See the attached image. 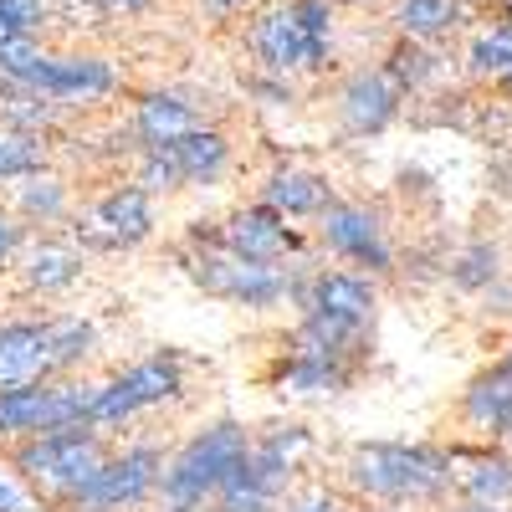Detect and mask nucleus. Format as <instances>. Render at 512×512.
<instances>
[{"mask_svg":"<svg viewBox=\"0 0 512 512\" xmlns=\"http://www.w3.org/2000/svg\"><path fill=\"white\" fill-rule=\"evenodd\" d=\"M47 21H52V6H47V0H0V41L36 36Z\"/></svg>","mask_w":512,"mask_h":512,"instance_id":"33","label":"nucleus"},{"mask_svg":"<svg viewBox=\"0 0 512 512\" xmlns=\"http://www.w3.org/2000/svg\"><path fill=\"white\" fill-rule=\"evenodd\" d=\"M41 93L52 103L72 108V103H103L118 93V67L98 52H72V57H57L52 52V72L41 82Z\"/></svg>","mask_w":512,"mask_h":512,"instance_id":"18","label":"nucleus"},{"mask_svg":"<svg viewBox=\"0 0 512 512\" xmlns=\"http://www.w3.org/2000/svg\"><path fill=\"white\" fill-rule=\"evenodd\" d=\"M461 67H466V77H477V82H502L507 67H512V26H502V21L482 26L472 41H466Z\"/></svg>","mask_w":512,"mask_h":512,"instance_id":"31","label":"nucleus"},{"mask_svg":"<svg viewBox=\"0 0 512 512\" xmlns=\"http://www.w3.org/2000/svg\"><path fill=\"white\" fill-rule=\"evenodd\" d=\"M287 308H292L297 318L328 313V318H344V323H364V328H374V313H379V282L364 277V272H354V267H308V262H292Z\"/></svg>","mask_w":512,"mask_h":512,"instance_id":"7","label":"nucleus"},{"mask_svg":"<svg viewBox=\"0 0 512 512\" xmlns=\"http://www.w3.org/2000/svg\"><path fill=\"white\" fill-rule=\"evenodd\" d=\"M72 216V190L62 175L41 169V175L16 185V221L21 226H62Z\"/></svg>","mask_w":512,"mask_h":512,"instance_id":"27","label":"nucleus"},{"mask_svg":"<svg viewBox=\"0 0 512 512\" xmlns=\"http://www.w3.org/2000/svg\"><path fill=\"white\" fill-rule=\"evenodd\" d=\"M318 246L338 262H349L354 272L364 277H390L395 272V241H390V226L374 205L364 200H333L328 216L318 221Z\"/></svg>","mask_w":512,"mask_h":512,"instance_id":"8","label":"nucleus"},{"mask_svg":"<svg viewBox=\"0 0 512 512\" xmlns=\"http://www.w3.org/2000/svg\"><path fill=\"white\" fill-rule=\"evenodd\" d=\"M472 16L466 0H395L390 6V26L405 41H420V47H436V41L456 36Z\"/></svg>","mask_w":512,"mask_h":512,"instance_id":"22","label":"nucleus"},{"mask_svg":"<svg viewBox=\"0 0 512 512\" xmlns=\"http://www.w3.org/2000/svg\"><path fill=\"white\" fill-rule=\"evenodd\" d=\"M175 262L185 267V277L205 292V297H221L231 308L246 313H272L287 303V287H292V262H241L226 246L216 251H185L175 246Z\"/></svg>","mask_w":512,"mask_h":512,"instance_id":"6","label":"nucleus"},{"mask_svg":"<svg viewBox=\"0 0 512 512\" xmlns=\"http://www.w3.org/2000/svg\"><path fill=\"white\" fill-rule=\"evenodd\" d=\"M379 72L400 88V98H415V93L436 88V82L446 77V57H441L436 47H420V41L395 36V47L379 57Z\"/></svg>","mask_w":512,"mask_h":512,"instance_id":"25","label":"nucleus"},{"mask_svg":"<svg viewBox=\"0 0 512 512\" xmlns=\"http://www.w3.org/2000/svg\"><path fill=\"white\" fill-rule=\"evenodd\" d=\"M241 41H246V52L256 57V72H272V77L308 72V36L297 31L287 0H272V6L256 11Z\"/></svg>","mask_w":512,"mask_h":512,"instance_id":"12","label":"nucleus"},{"mask_svg":"<svg viewBox=\"0 0 512 512\" xmlns=\"http://www.w3.org/2000/svg\"><path fill=\"white\" fill-rule=\"evenodd\" d=\"M246 93H251L256 103H267V108H292V103H297L292 77H272V72H251V77H246Z\"/></svg>","mask_w":512,"mask_h":512,"instance_id":"36","label":"nucleus"},{"mask_svg":"<svg viewBox=\"0 0 512 512\" xmlns=\"http://www.w3.org/2000/svg\"><path fill=\"white\" fill-rule=\"evenodd\" d=\"M169 466V451L159 441H134L108 451V461L93 477H82L57 512H144L149 502H159V477Z\"/></svg>","mask_w":512,"mask_h":512,"instance_id":"5","label":"nucleus"},{"mask_svg":"<svg viewBox=\"0 0 512 512\" xmlns=\"http://www.w3.org/2000/svg\"><path fill=\"white\" fill-rule=\"evenodd\" d=\"M333 185L318 169H297V164H277L272 175L256 185V205H267L282 221H323L333 205Z\"/></svg>","mask_w":512,"mask_h":512,"instance_id":"14","label":"nucleus"},{"mask_svg":"<svg viewBox=\"0 0 512 512\" xmlns=\"http://www.w3.org/2000/svg\"><path fill=\"white\" fill-rule=\"evenodd\" d=\"M461 420L487 441H502L512 431V364L497 359L482 374H472V384L461 390Z\"/></svg>","mask_w":512,"mask_h":512,"instance_id":"19","label":"nucleus"},{"mask_svg":"<svg viewBox=\"0 0 512 512\" xmlns=\"http://www.w3.org/2000/svg\"><path fill=\"white\" fill-rule=\"evenodd\" d=\"M446 277H451L456 292H492L502 282V251H497V241H466L446 262Z\"/></svg>","mask_w":512,"mask_h":512,"instance_id":"30","label":"nucleus"},{"mask_svg":"<svg viewBox=\"0 0 512 512\" xmlns=\"http://www.w3.org/2000/svg\"><path fill=\"white\" fill-rule=\"evenodd\" d=\"M0 123L47 139L52 128L62 123V103H52L47 93H26V88H6V82H0Z\"/></svg>","mask_w":512,"mask_h":512,"instance_id":"29","label":"nucleus"},{"mask_svg":"<svg viewBox=\"0 0 512 512\" xmlns=\"http://www.w3.org/2000/svg\"><path fill=\"white\" fill-rule=\"evenodd\" d=\"M134 185H139L144 195H175V190H185L175 159H169V149H144V154H139V175H134Z\"/></svg>","mask_w":512,"mask_h":512,"instance_id":"34","label":"nucleus"},{"mask_svg":"<svg viewBox=\"0 0 512 512\" xmlns=\"http://www.w3.org/2000/svg\"><path fill=\"white\" fill-rule=\"evenodd\" d=\"M41 169H47V139L0 123V185L31 180V175H41Z\"/></svg>","mask_w":512,"mask_h":512,"instance_id":"32","label":"nucleus"},{"mask_svg":"<svg viewBox=\"0 0 512 512\" xmlns=\"http://www.w3.org/2000/svg\"><path fill=\"white\" fill-rule=\"evenodd\" d=\"M466 6H472V0H466Z\"/></svg>","mask_w":512,"mask_h":512,"instance_id":"49","label":"nucleus"},{"mask_svg":"<svg viewBox=\"0 0 512 512\" xmlns=\"http://www.w3.org/2000/svg\"><path fill=\"white\" fill-rule=\"evenodd\" d=\"M169 149V159H175V169H180V185L190 190V185H221L226 175H231V139L221 134V128H195V134H185V139H175V144H164Z\"/></svg>","mask_w":512,"mask_h":512,"instance_id":"21","label":"nucleus"},{"mask_svg":"<svg viewBox=\"0 0 512 512\" xmlns=\"http://www.w3.org/2000/svg\"><path fill=\"white\" fill-rule=\"evenodd\" d=\"M451 512H507V507H477V502H456Z\"/></svg>","mask_w":512,"mask_h":512,"instance_id":"45","label":"nucleus"},{"mask_svg":"<svg viewBox=\"0 0 512 512\" xmlns=\"http://www.w3.org/2000/svg\"><path fill=\"white\" fill-rule=\"evenodd\" d=\"M144 512H216V507H210V502H205V507H185V502H149Z\"/></svg>","mask_w":512,"mask_h":512,"instance_id":"44","label":"nucleus"},{"mask_svg":"<svg viewBox=\"0 0 512 512\" xmlns=\"http://www.w3.org/2000/svg\"><path fill=\"white\" fill-rule=\"evenodd\" d=\"M251 6V0H200V11L210 16V21H231V16H241Z\"/></svg>","mask_w":512,"mask_h":512,"instance_id":"41","label":"nucleus"},{"mask_svg":"<svg viewBox=\"0 0 512 512\" xmlns=\"http://www.w3.org/2000/svg\"><path fill=\"white\" fill-rule=\"evenodd\" d=\"M502 446H507V451H512V431H507V436H502Z\"/></svg>","mask_w":512,"mask_h":512,"instance_id":"48","label":"nucleus"},{"mask_svg":"<svg viewBox=\"0 0 512 512\" xmlns=\"http://www.w3.org/2000/svg\"><path fill=\"white\" fill-rule=\"evenodd\" d=\"M354 369L328 364V359H303V354H282V364L272 369V384L282 395H303V400H333L354 390Z\"/></svg>","mask_w":512,"mask_h":512,"instance_id":"23","label":"nucleus"},{"mask_svg":"<svg viewBox=\"0 0 512 512\" xmlns=\"http://www.w3.org/2000/svg\"><path fill=\"white\" fill-rule=\"evenodd\" d=\"M149 236H154V195H144L134 180L98 195L72 226V246L82 256L88 251H134Z\"/></svg>","mask_w":512,"mask_h":512,"instance_id":"9","label":"nucleus"},{"mask_svg":"<svg viewBox=\"0 0 512 512\" xmlns=\"http://www.w3.org/2000/svg\"><path fill=\"white\" fill-rule=\"evenodd\" d=\"M180 246H185V251H216V246H226V236H221V221H190Z\"/></svg>","mask_w":512,"mask_h":512,"instance_id":"38","label":"nucleus"},{"mask_svg":"<svg viewBox=\"0 0 512 512\" xmlns=\"http://www.w3.org/2000/svg\"><path fill=\"white\" fill-rule=\"evenodd\" d=\"M405 98L379 67H354L344 82H338V128L349 139H374L400 118Z\"/></svg>","mask_w":512,"mask_h":512,"instance_id":"11","label":"nucleus"},{"mask_svg":"<svg viewBox=\"0 0 512 512\" xmlns=\"http://www.w3.org/2000/svg\"><path fill=\"white\" fill-rule=\"evenodd\" d=\"M185 390H190V359H185V349H154V354L134 359L128 369H118L113 379L98 384L88 431L113 436L118 425H128L134 415L185 400Z\"/></svg>","mask_w":512,"mask_h":512,"instance_id":"3","label":"nucleus"},{"mask_svg":"<svg viewBox=\"0 0 512 512\" xmlns=\"http://www.w3.org/2000/svg\"><path fill=\"white\" fill-rule=\"evenodd\" d=\"M364 512H400V507H364Z\"/></svg>","mask_w":512,"mask_h":512,"instance_id":"47","label":"nucleus"},{"mask_svg":"<svg viewBox=\"0 0 512 512\" xmlns=\"http://www.w3.org/2000/svg\"><path fill=\"white\" fill-rule=\"evenodd\" d=\"M195 128H200L195 93H185V88H149L134 103V123H128V134H134V144L144 154V149H164V144L195 134Z\"/></svg>","mask_w":512,"mask_h":512,"instance_id":"15","label":"nucleus"},{"mask_svg":"<svg viewBox=\"0 0 512 512\" xmlns=\"http://www.w3.org/2000/svg\"><path fill=\"white\" fill-rule=\"evenodd\" d=\"M88 11H103V16H144L154 0H82Z\"/></svg>","mask_w":512,"mask_h":512,"instance_id":"40","label":"nucleus"},{"mask_svg":"<svg viewBox=\"0 0 512 512\" xmlns=\"http://www.w3.org/2000/svg\"><path fill=\"white\" fill-rule=\"evenodd\" d=\"M0 512H26V497L16 487H6V482H0Z\"/></svg>","mask_w":512,"mask_h":512,"instance_id":"43","label":"nucleus"},{"mask_svg":"<svg viewBox=\"0 0 512 512\" xmlns=\"http://www.w3.org/2000/svg\"><path fill=\"white\" fill-rule=\"evenodd\" d=\"M21 292L26 297H57L67 287H77L82 277V251L62 236H41V241H26L21 251Z\"/></svg>","mask_w":512,"mask_h":512,"instance_id":"20","label":"nucleus"},{"mask_svg":"<svg viewBox=\"0 0 512 512\" xmlns=\"http://www.w3.org/2000/svg\"><path fill=\"white\" fill-rule=\"evenodd\" d=\"M344 482L374 507H441L456 492V461L436 441H359L344 456Z\"/></svg>","mask_w":512,"mask_h":512,"instance_id":"1","label":"nucleus"},{"mask_svg":"<svg viewBox=\"0 0 512 512\" xmlns=\"http://www.w3.org/2000/svg\"><path fill=\"white\" fill-rule=\"evenodd\" d=\"M374 344V328L364 323H344V318H328V313H308L297 318V328L287 333V354H303V359H328V364H344V369H364Z\"/></svg>","mask_w":512,"mask_h":512,"instance_id":"13","label":"nucleus"},{"mask_svg":"<svg viewBox=\"0 0 512 512\" xmlns=\"http://www.w3.org/2000/svg\"><path fill=\"white\" fill-rule=\"evenodd\" d=\"M108 436L98 431H47V436H31V441H16L6 446V466L21 477V487L41 502H62L82 477H93L98 466L108 461Z\"/></svg>","mask_w":512,"mask_h":512,"instance_id":"4","label":"nucleus"},{"mask_svg":"<svg viewBox=\"0 0 512 512\" xmlns=\"http://www.w3.org/2000/svg\"><path fill=\"white\" fill-rule=\"evenodd\" d=\"M26 241H31V231H26L16 216H6V210H0V272H6L16 256L26 251Z\"/></svg>","mask_w":512,"mask_h":512,"instance_id":"37","label":"nucleus"},{"mask_svg":"<svg viewBox=\"0 0 512 512\" xmlns=\"http://www.w3.org/2000/svg\"><path fill=\"white\" fill-rule=\"evenodd\" d=\"M292 477H297V461H287V456L272 451L267 441H256L251 456L231 472L226 487H236V492H256V497H267V502H282L287 487H292ZM226 487H221V492H226Z\"/></svg>","mask_w":512,"mask_h":512,"instance_id":"26","label":"nucleus"},{"mask_svg":"<svg viewBox=\"0 0 512 512\" xmlns=\"http://www.w3.org/2000/svg\"><path fill=\"white\" fill-rule=\"evenodd\" d=\"M251 446H256L251 425L236 420V415H221V420L200 425V431L169 456L164 477H159V502H185V507L216 502L221 487L231 482V472L251 456Z\"/></svg>","mask_w":512,"mask_h":512,"instance_id":"2","label":"nucleus"},{"mask_svg":"<svg viewBox=\"0 0 512 512\" xmlns=\"http://www.w3.org/2000/svg\"><path fill=\"white\" fill-rule=\"evenodd\" d=\"M47 359L52 379H72L82 364L98 354V323L88 313H47Z\"/></svg>","mask_w":512,"mask_h":512,"instance_id":"24","label":"nucleus"},{"mask_svg":"<svg viewBox=\"0 0 512 512\" xmlns=\"http://www.w3.org/2000/svg\"><path fill=\"white\" fill-rule=\"evenodd\" d=\"M256 441H267V446L282 451L287 461H297L303 451H313V431H308V425H297V420H277V425H267V431L256 436Z\"/></svg>","mask_w":512,"mask_h":512,"instance_id":"35","label":"nucleus"},{"mask_svg":"<svg viewBox=\"0 0 512 512\" xmlns=\"http://www.w3.org/2000/svg\"><path fill=\"white\" fill-rule=\"evenodd\" d=\"M47 323L41 318H6L0 323V390H21V384H47Z\"/></svg>","mask_w":512,"mask_h":512,"instance_id":"17","label":"nucleus"},{"mask_svg":"<svg viewBox=\"0 0 512 512\" xmlns=\"http://www.w3.org/2000/svg\"><path fill=\"white\" fill-rule=\"evenodd\" d=\"M221 236H226V251L241 256V262H303L308 251V236L287 226L282 216H272L267 205H236L231 216L221 221Z\"/></svg>","mask_w":512,"mask_h":512,"instance_id":"10","label":"nucleus"},{"mask_svg":"<svg viewBox=\"0 0 512 512\" xmlns=\"http://www.w3.org/2000/svg\"><path fill=\"white\" fill-rule=\"evenodd\" d=\"M497 21H502V26H512V0H497ZM497 88L512 98V67H507V77L497 82Z\"/></svg>","mask_w":512,"mask_h":512,"instance_id":"42","label":"nucleus"},{"mask_svg":"<svg viewBox=\"0 0 512 512\" xmlns=\"http://www.w3.org/2000/svg\"><path fill=\"white\" fill-rule=\"evenodd\" d=\"M333 6H359L364 11V6H379V0H333Z\"/></svg>","mask_w":512,"mask_h":512,"instance_id":"46","label":"nucleus"},{"mask_svg":"<svg viewBox=\"0 0 512 512\" xmlns=\"http://www.w3.org/2000/svg\"><path fill=\"white\" fill-rule=\"evenodd\" d=\"M456 492L477 507H512V451L502 446H451Z\"/></svg>","mask_w":512,"mask_h":512,"instance_id":"16","label":"nucleus"},{"mask_svg":"<svg viewBox=\"0 0 512 512\" xmlns=\"http://www.w3.org/2000/svg\"><path fill=\"white\" fill-rule=\"evenodd\" d=\"M47 384L0 390V441H6V446L31 441V436H47Z\"/></svg>","mask_w":512,"mask_h":512,"instance_id":"28","label":"nucleus"},{"mask_svg":"<svg viewBox=\"0 0 512 512\" xmlns=\"http://www.w3.org/2000/svg\"><path fill=\"white\" fill-rule=\"evenodd\" d=\"M282 512H349V507H344V497H333L328 487H318V492H308V497L287 502Z\"/></svg>","mask_w":512,"mask_h":512,"instance_id":"39","label":"nucleus"}]
</instances>
